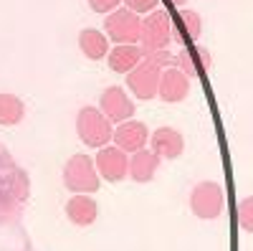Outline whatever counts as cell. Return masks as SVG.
Segmentation results:
<instances>
[{
	"label": "cell",
	"instance_id": "cell-20",
	"mask_svg": "<svg viewBox=\"0 0 253 251\" xmlns=\"http://www.w3.org/2000/svg\"><path fill=\"white\" fill-rule=\"evenodd\" d=\"M122 3L126 5V10H132V13H137V15H147V13L162 8L160 0H122Z\"/></svg>",
	"mask_w": 253,
	"mask_h": 251
},
{
	"label": "cell",
	"instance_id": "cell-21",
	"mask_svg": "<svg viewBox=\"0 0 253 251\" xmlns=\"http://www.w3.org/2000/svg\"><path fill=\"white\" fill-rule=\"evenodd\" d=\"M122 5V0H89V8L94 13H101V15H109L112 10H117Z\"/></svg>",
	"mask_w": 253,
	"mask_h": 251
},
{
	"label": "cell",
	"instance_id": "cell-23",
	"mask_svg": "<svg viewBox=\"0 0 253 251\" xmlns=\"http://www.w3.org/2000/svg\"><path fill=\"white\" fill-rule=\"evenodd\" d=\"M195 56L200 58V69H210L213 58H210V51H208L205 46H195Z\"/></svg>",
	"mask_w": 253,
	"mask_h": 251
},
{
	"label": "cell",
	"instance_id": "cell-14",
	"mask_svg": "<svg viewBox=\"0 0 253 251\" xmlns=\"http://www.w3.org/2000/svg\"><path fill=\"white\" fill-rule=\"evenodd\" d=\"M79 49H81V53L86 58L101 61V58H107V53H109V38L104 36L101 31H96V28H84L79 33Z\"/></svg>",
	"mask_w": 253,
	"mask_h": 251
},
{
	"label": "cell",
	"instance_id": "cell-11",
	"mask_svg": "<svg viewBox=\"0 0 253 251\" xmlns=\"http://www.w3.org/2000/svg\"><path fill=\"white\" fill-rule=\"evenodd\" d=\"M187 94H190V79H187L182 71H177L175 66L162 69V74H160V87H157V97H160L162 101H167V104H177V101H182Z\"/></svg>",
	"mask_w": 253,
	"mask_h": 251
},
{
	"label": "cell",
	"instance_id": "cell-15",
	"mask_svg": "<svg viewBox=\"0 0 253 251\" xmlns=\"http://www.w3.org/2000/svg\"><path fill=\"white\" fill-rule=\"evenodd\" d=\"M109 69L117 74H129L137 64H142V46H114L107 53Z\"/></svg>",
	"mask_w": 253,
	"mask_h": 251
},
{
	"label": "cell",
	"instance_id": "cell-18",
	"mask_svg": "<svg viewBox=\"0 0 253 251\" xmlns=\"http://www.w3.org/2000/svg\"><path fill=\"white\" fill-rule=\"evenodd\" d=\"M142 61H147V64H155V66H160V69L175 66V56L167 51V49H142Z\"/></svg>",
	"mask_w": 253,
	"mask_h": 251
},
{
	"label": "cell",
	"instance_id": "cell-4",
	"mask_svg": "<svg viewBox=\"0 0 253 251\" xmlns=\"http://www.w3.org/2000/svg\"><path fill=\"white\" fill-rule=\"evenodd\" d=\"M109 41H114V46H139V33H142V18L126 8H117L107 15L104 20Z\"/></svg>",
	"mask_w": 253,
	"mask_h": 251
},
{
	"label": "cell",
	"instance_id": "cell-9",
	"mask_svg": "<svg viewBox=\"0 0 253 251\" xmlns=\"http://www.w3.org/2000/svg\"><path fill=\"white\" fill-rule=\"evenodd\" d=\"M112 140L119 150L132 155L137 150H144V145L150 142V127L139 119H126L117 124V130L112 132Z\"/></svg>",
	"mask_w": 253,
	"mask_h": 251
},
{
	"label": "cell",
	"instance_id": "cell-12",
	"mask_svg": "<svg viewBox=\"0 0 253 251\" xmlns=\"http://www.w3.org/2000/svg\"><path fill=\"white\" fill-rule=\"evenodd\" d=\"M160 170V157L152 150H137L129 157V167H126V175L134 183H150L155 178V173Z\"/></svg>",
	"mask_w": 253,
	"mask_h": 251
},
{
	"label": "cell",
	"instance_id": "cell-3",
	"mask_svg": "<svg viewBox=\"0 0 253 251\" xmlns=\"http://www.w3.org/2000/svg\"><path fill=\"white\" fill-rule=\"evenodd\" d=\"M190 211L198 218L213 221L225 211V191L215 180H203L190 191Z\"/></svg>",
	"mask_w": 253,
	"mask_h": 251
},
{
	"label": "cell",
	"instance_id": "cell-2",
	"mask_svg": "<svg viewBox=\"0 0 253 251\" xmlns=\"http://www.w3.org/2000/svg\"><path fill=\"white\" fill-rule=\"evenodd\" d=\"M112 132H114L112 122L99 109H94V107H81L79 109V114H76V135L86 148L99 150V148H104V145H109Z\"/></svg>",
	"mask_w": 253,
	"mask_h": 251
},
{
	"label": "cell",
	"instance_id": "cell-7",
	"mask_svg": "<svg viewBox=\"0 0 253 251\" xmlns=\"http://www.w3.org/2000/svg\"><path fill=\"white\" fill-rule=\"evenodd\" d=\"M94 167L99 178L109 180V183H122L126 178V167H129V155L124 150H119L117 145H104L96 152Z\"/></svg>",
	"mask_w": 253,
	"mask_h": 251
},
{
	"label": "cell",
	"instance_id": "cell-1",
	"mask_svg": "<svg viewBox=\"0 0 253 251\" xmlns=\"http://www.w3.org/2000/svg\"><path fill=\"white\" fill-rule=\"evenodd\" d=\"M99 173L94 167V160L89 155H71L66 160V165H63V185L69 188V191L74 196L84 193V196H91L99 191Z\"/></svg>",
	"mask_w": 253,
	"mask_h": 251
},
{
	"label": "cell",
	"instance_id": "cell-22",
	"mask_svg": "<svg viewBox=\"0 0 253 251\" xmlns=\"http://www.w3.org/2000/svg\"><path fill=\"white\" fill-rule=\"evenodd\" d=\"M251 205H253V201L251 198H243L241 201V208H238V218H241V226H243V231H251L253 228V223H251Z\"/></svg>",
	"mask_w": 253,
	"mask_h": 251
},
{
	"label": "cell",
	"instance_id": "cell-19",
	"mask_svg": "<svg viewBox=\"0 0 253 251\" xmlns=\"http://www.w3.org/2000/svg\"><path fill=\"white\" fill-rule=\"evenodd\" d=\"M175 69L182 71L187 79H198V74H200V69H198L195 58H193V51H190V49H182V51L175 56Z\"/></svg>",
	"mask_w": 253,
	"mask_h": 251
},
{
	"label": "cell",
	"instance_id": "cell-24",
	"mask_svg": "<svg viewBox=\"0 0 253 251\" xmlns=\"http://www.w3.org/2000/svg\"><path fill=\"white\" fill-rule=\"evenodd\" d=\"M172 3H175V5H185V3H187V0H172Z\"/></svg>",
	"mask_w": 253,
	"mask_h": 251
},
{
	"label": "cell",
	"instance_id": "cell-17",
	"mask_svg": "<svg viewBox=\"0 0 253 251\" xmlns=\"http://www.w3.org/2000/svg\"><path fill=\"white\" fill-rule=\"evenodd\" d=\"M180 20H182L185 33L193 38V41H198L200 33H203V18H200V13L190 10V8H180Z\"/></svg>",
	"mask_w": 253,
	"mask_h": 251
},
{
	"label": "cell",
	"instance_id": "cell-8",
	"mask_svg": "<svg viewBox=\"0 0 253 251\" xmlns=\"http://www.w3.org/2000/svg\"><path fill=\"white\" fill-rule=\"evenodd\" d=\"M104 117H107L112 124L117 122H126V119H132L134 114V101L129 99V94H126L122 87H107L101 92L99 97V107H96Z\"/></svg>",
	"mask_w": 253,
	"mask_h": 251
},
{
	"label": "cell",
	"instance_id": "cell-5",
	"mask_svg": "<svg viewBox=\"0 0 253 251\" xmlns=\"http://www.w3.org/2000/svg\"><path fill=\"white\" fill-rule=\"evenodd\" d=\"M172 41V20L165 8H157L142 18L139 46L142 49H167Z\"/></svg>",
	"mask_w": 253,
	"mask_h": 251
},
{
	"label": "cell",
	"instance_id": "cell-13",
	"mask_svg": "<svg viewBox=\"0 0 253 251\" xmlns=\"http://www.w3.org/2000/svg\"><path fill=\"white\" fill-rule=\"evenodd\" d=\"M96 216H99V208H96V203H94L91 196L79 193V196H71L69 198V203H66V218L74 226H81V228L84 226H91L96 221Z\"/></svg>",
	"mask_w": 253,
	"mask_h": 251
},
{
	"label": "cell",
	"instance_id": "cell-16",
	"mask_svg": "<svg viewBox=\"0 0 253 251\" xmlns=\"http://www.w3.org/2000/svg\"><path fill=\"white\" fill-rule=\"evenodd\" d=\"M26 114V104L20 101L15 94H8V92H0V124L3 127H13L23 119Z\"/></svg>",
	"mask_w": 253,
	"mask_h": 251
},
{
	"label": "cell",
	"instance_id": "cell-6",
	"mask_svg": "<svg viewBox=\"0 0 253 251\" xmlns=\"http://www.w3.org/2000/svg\"><path fill=\"white\" fill-rule=\"evenodd\" d=\"M160 74H162L160 66L142 61V64H137L129 74H126V89L134 94V99H139V101H150V99L157 97Z\"/></svg>",
	"mask_w": 253,
	"mask_h": 251
},
{
	"label": "cell",
	"instance_id": "cell-10",
	"mask_svg": "<svg viewBox=\"0 0 253 251\" xmlns=\"http://www.w3.org/2000/svg\"><path fill=\"white\" fill-rule=\"evenodd\" d=\"M150 148L160 160H177L185 150V137L175 127H157L150 135Z\"/></svg>",
	"mask_w": 253,
	"mask_h": 251
}]
</instances>
